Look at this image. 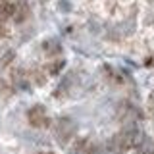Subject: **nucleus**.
Wrapping results in <instances>:
<instances>
[{
	"label": "nucleus",
	"mask_w": 154,
	"mask_h": 154,
	"mask_svg": "<svg viewBox=\"0 0 154 154\" xmlns=\"http://www.w3.org/2000/svg\"><path fill=\"white\" fill-rule=\"evenodd\" d=\"M0 2H12V0H0Z\"/></svg>",
	"instance_id": "11"
},
{
	"label": "nucleus",
	"mask_w": 154,
	"mask_h": 154,
	"mask_svg": "<svg viewBox=\"0 0 154 154\" xmlns=\"http://www.w3.org/2000/svg\"><path fill=\"white\" fill-rule=\"evenodd\" d=\"M89 139H77V141L73 143V146H71V154H85L87 152V146H89Z\"/></svg>",
	"instance_id": "8"
},
{
	"label": "nucleus",
	"mask_w": 154,
	"mask_h": 154,
	"mask_svg": "<svg viewBox=\"0 0 154 154\" xmlns=\"http://www.w3.org/2000/svg\"><path fill=\"white\" fill-rule=\"evenodd\" d=\"M64 66H66L64 60H54L45 67V71H46V75H58L62 69H64Z\"/></svg>",
	"instance_id": "7"
},
{
	"label": "nucleus",
	"mask_w": 154,
	"mask_h": 154,
	"mask_svg": "<svg viewBox=\"0 0 154 154\" xmlns=\"http://www.w3.org/2000/svg\"><path fill=\"white\" fill-rule=\"evenodd\" d=\"M29 83H33V85H37V87H41V85H45L46 83V71L45 69H33V71H29Z\"/></svg>",
	"instance_id": "6"
},
{
	"label": "nucleus",
	"mask_w": 154,
	"mask_h": 154,
	"mask_svg": "<svg viewBox=\"0 0 154 154\" xmlns=\"http://www.w3.org/2000/svg\"><path fill=\"white\" fill-rule=\"evenodd\" d=\"M31 16V10L25 2H19V4H14V14H12V19L16 23H23L25 19Z\"/></svg>",
	"instance_id": "4"
},
{
	"label": "nucleus",
	"mask_w": 154,
	"mask_h": 154,
	"mask_svg": "<svg viewBox=\"0 0 154 154\" xmlns=\"http://www.w3.org/2000/svg\"><path fill=\"white\" fill-rule=\"evenodd\" d=\"M42 52H45L48 58H54V56H58L62 52V46H60L58 41H54V38H48V41L42 42Z\"/></svg>",
	"instance_id": "5"
},
{
	"label": "nucleus",
	"mask_w": 154,
	"mask_h": 154,
	"mask_svg": "<svg viewBox=\"0 0 154 154\" xmlns=\"http://www.w3.org/2000/svg\"><path fill=\"white\" fill-rule=\"evenodd\" d=\"M12 93H14L12 87H10L6 81L0 79V96H2V98H10V96H12Z\"/></svg>",
	"instance_id": "9"
},
{
	"label": "nucleus",
	"mask_w": 154,
	"mask_h": 154,
	"mask_svg": "<svg viewBox=\"0 0 154 154\" xmlns=\"http://www.w3.org/2000/svg\"><path fill=\"white\" fill-rule=\"evenodd\" d=\"M38 154H52V152H38Z\"/></svg>",
	"instance_id": "12"
},
{
	"label": "nucleus",
	"mask_w": 154,
	"mask_h": 154,
	"mask_svg": "<svg viewBox=\"0 0 154 154\" xmlns=\"http://www.w3.org/2000/svg\"><path fill=\"white\" fill-rule=\"evenodd\" d=\"M137 154H154V144L143 141V143L137 146Z\"/></svg>",
	"instance_id": "10"
},
{
	"label": "nucleus",
	"mask_w": 154,
	"mask_h": 154,
	"mask_svg": "<svg viewBox=\"0 0 154 154\" xmlns=\"http://www.w3.org/2000/svg\"><path fill=\"white\" fill-rule=\"evenodd\" d=\"M75 131H77L75 122L69 119V118H60L54 125V135H56L58 143H62V144L69 143L71 139L75 137Z\"/></svg>",
	"instance_id": "2"
},
{
	"label": "nucleus",
	"mask_w": 154,
	"mask_h": 154,
	"mask_svg": "<svg viewBox=\"0 0 154 154\" xmlns=\"http://www.w3.org/2000/svg\"><path fill=\"white\" fill-rule=\"evenodd\" d=\"M143 143V135L137 129H123L116 133L108 141V152L110 154H125L131 148H137Z\"/></svg>",
	"instance_id": "1"
},
{
	"label": "nucleus",
	"mask_w": 154,
	"mask_h": 154,
	"mask_svg": "<svg viewBox=\"0 0 154 154\" xmlns=\"http://www.w3.org/2000/svg\"><path fill=\"white\" fill-rule=\"evenodd\" d=\"M27 122L31 127L35 129H45L50 125V118H48V112L42 104H35L27 110Z\"/></svg>",
	"instance_id": "3"
}]
</instances>
